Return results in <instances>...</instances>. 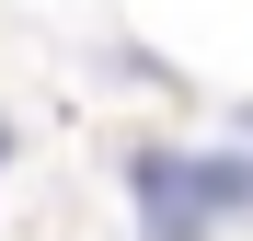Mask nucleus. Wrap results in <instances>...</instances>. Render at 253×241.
Wrapping results in <instances>:
<instances>
[{"label": "nucleus", "instance_id": "1", "mask_svg": "<svg viewBox=\"0 0 253 241\" xmlns=\"http://www.w3.org/2000/svg\"><path fill=\"white\" fill-rule=\"evenodd\" d=\"M126 184H138L150 241H207V184H196L184 149H138V161H126Z\"/></svg>", "mask_w": 253, "mask_h": 241}]
</instances>
